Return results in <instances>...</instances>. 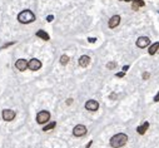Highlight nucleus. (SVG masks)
<instances>
[{"mask_svg": "<svg viewBox=\"0 0 159 148\" xmlns=\"http://www.w3.org/2000/svg\"><path fill=\"white\" fill-rule=\"evenodd\" d=\"M127 142H128V136L124 133H118L115 136L112 137L110 139V146L113 148H120L123 146H125Z\"/></svg>", "mask_w": 159, "mask_h": 148, "instance_id": "f257e3e1", "label": "nucleus"}, {"mask_svg": "<svg viewBox=\"0 0 159 148\" xmlns=\"http://www.w3.org/2000/svg\"><path fill=\"white\" fill-rule=\"evenodd\" d=\"M18 20L23 24H29V23H33V21L35 20V15H34L33 11H30V10H23L21 13H19Z\"/></svg>", "mask_w": 159, "mask_h": 148, "instance_id": "f03ea898", "label": "nucleus"}, {"mask_svg": "<svg viewBox=\"0 0 159 148\" xmlns=\"http://www.w3.org/2000/svg\"><path fill=\"white\" fill-rule=\"evenodd\" d=\"M50 119V113L48 111H41L36 114V122L39 124H44V123H48Z\"/></svg>", "mask_w": 159, "mask_h": 148, "instance_id": "7ed1b4c3", "label": "nucleus"}, {"mask_svg": "<svg viewBox=\"0 0 159 148\" xmlns=\"http://www.w3.org/2000/svg\"><path fill=\"white\" fill-rule=\"evenodd\" d=\"M73 134H74L75 137H81L84 136V134H87V127L83 124H78L74 127V129H73Z\"/></svg>", "mask_w": 159, "mask_h": 148, "instance_id": "20e7f679", "label": "nucleus"}, {"mask_svg": "<svg viewBox=\"0 0 159 148\" xmlns=\"http://www.w3.org/2000/svg\"><path fill=\"white\" fill-rule=\"evenodd\" d=\"M41 65H43L41 62L36 58H33L31 60L28 62V68H29L30 70H39V69L41 68Z\"/></svg>", "mask_w": 159, "mask_h": 148, "instance_id": "39448f33", "label": "nucleus"}, {"mask_svg": "<svg viewBox=\"0 0 159 148\" xmlns=\"http://www.w3.org/2000/svg\"><path fill=\"white\" fill-rule=\"evenodd\" d=\"M1 115H3V119H4V121L11 122L13 119L15 118V112L11 111V109H4L1 113Z\"/></svg>", "mask_w": 159, "mask_h": 148, "instance_id": "423d86ee", "label": "nucleus"}, {"mask_svg": "<svg viewBox=\"0 0 159 148\" xmlns=\"http://www.w3.org/2000/svg\"><path fill=\"white\" fill-rule=\"evenodd\" d=\"M98 108H99V103L94 99H90L85 103V109H88V111H90V112L98 111Z\"/></svg>", "mask_w": 159, "mask_h": 148, "instance_id": "0eeeda50", "label": "nucleus"}, {"mask_svg": "<svg viewBox=\"0 0 159 148\" xmlns=\"http://www.w3.org/2000/svg\"><path fill=\"white\" fill-rule=\"evenodd\" d=\"M149 44H150V39L148 37H140L136 40V46L138 48H147Z\"/></svg>", "mask_w": 159, "mask_h": 148, "instance_id": "6e6552de", "label": "nucleus"}, {"mask_svg": "<svg viewBox=\"0 0 159 148\" xmlns=\"http://www.w3.org/2000/svg\"><path fill=\"white\" fill-rule=\"evenodd\" d=\"M119 24H120V17H119V15H114V17H112V18H110V20H109V23H108V25H109L110 29L117 28Z\"/></svg>", "mask_w": 159, "mask_h": 148, "instance_id": "1a4fd4ad", "label": "nucleus"}, {"mask_svg": "<svg viewBox=\"0 0 159 148\" xmlns=\"http://www.w3.org/2000/svg\"><path fill=\"white\" fill-rule=\"evenodd\" d=\"M15 67H17L18 70L23 72L28 68V60H25V59H18L17 63H15Z\"/></svg>", "mask_w": 159, "mask_h": 148, "instance_id": "9d476101", "label": "nucleus"}, {"mask_svg": "<svg viewBox=\"0 0 159 148\" xmlns=\"http://www.w3.org/2000/svg\"><path fill=\"white\" fill-rule=\"evenodd\" d=\"M89 63H90V56H88V55H81L80 58H79V65L80 67H88L89 65Z\"/></svg>", "mask_w": 159, "mask_h": 148, "instance_id": "9b49d317", "label": "nucleus"}, {"mask_svg": "<svg viewBox=\"0 0 159 148\" xmlns=\"http://www.w3.org/2000/svg\"><path fill=\"white\" fill-rule=\"evenodd\" d=\"M148 128H149V123L148 122H144L142 125H139V127L136 128V132H138L139 134H144L145 132L148 131Z\"/></svg>", "mask_w": 159, "mask_h": 148, "instance_id": "f8f14e48", "label": "nucleus"}, {"mask_svg": "<svg viewBox=\"0 0 159 148\" xmlns=\"http://www.w3.org/2000/svg\"><path fill=\"white\" fill-rule=\"evenodd\" d=\"M36 37H38V38H41L43 40H49V39H50L49 34H48L46 31H44V30H38V31H36Z\"/></svg>", "mask_w": 159, "mask_h": 148, "instance_id": "ddd939ff", "label": "nucleus"}, {"mask_svg": "<svg viewBox=\"0 0 159 148\" xmlns=\"http://www.w3.org/2000/svg\"><path fill=\"white\" fill-rule=\"evenodd\" d=\"M159 49V42H157V43H154L153 45H150V48H149V54L150 55H154L155 53H157V50Z\"/></svg>", "mask_w": 159, "mask_h": 148, "instance_id": "4468645a", "label": "nucleus"}, {"mask_svg": "<svg viewBox=\"0 0 159 148\" xmlns=\"http://www.w3.org/2000/svg\"><path fill=\"white\" fill-rule=\"evenodd\" d=\"M55 125H56V123H55V122H50L49 124H46L45 127H43V131H44V132H48V131H52L53 128H55Z\"/></svg>", "mask_w": 159, "mask_h": 148, "instance_id": "2eb2a0df", "label": "nucleus"}, {"mask_svg": "<svg viewBox=\"0 0 159 148\" xmlns=\"http://www.w3.org/2000/svg\"><path fill=\"white\" fill-rule=\"evenodd\" d=\"M68 62H69V56L68 55H62L60 56V63H62L63 65H65V64H68Z\"/></svg>", "mask_w": 159, "mask_h": 148, "instance_id": "dca6fc26", "label": "nucleus"}, {"mask_svg": "<svg viewBox=\"0 0 159 148\" xmlns=\"http://www.w3.org/2000/svg\"><path fill=\"white\" fill-rule=\"evenodd\" d=\"M115 67H117V63L115 62H110V63H108V64H107L108 69H114Z\"/></svg>", "mask_w": 159, "mask_h": 148, "instance_id": "f3484780", "label": "nucleus"}, {"mask_svg": "<svg viewBox=\"0 0 159 148\" xmlns=\"http://www.w3.org/2000/svg\"><path fill=\"white\" fill-rule=\"evenodd\" d=\"M124 75H125V72H119V73H117V74H115V77H118V78H123Z\"/></svg>", "mask_w": 159, "mask_h": 148, "instance_id": "a211bd4d", "label": "nucleus"}, {"mask_svg": "<svg viewBox=\"0 0 159 148\" xmlns=\"http://www.w3.org/2000/svg\"><path fill=\"white\" fill-rule=\"evenodd\" d=\"M149 77H150V74H149L148 72H145V73H143V79H144V80H147Z\"/></svg>", "mask_w": 159, "mask_h": 148, "instance_id": "6ab92c4d", "label": "nucleus"}, {"mask_svg": "<svg viewBox=\"0 0 159 148\" xmlns=\"http://www.w3.org/2000/svg\"><path fill=\"white\" fill-rule=\"evenodd\" d=\"M46 20H48V21H49V23H50V21H53V20H54V17H53V15H48Z\"/></svg>", "mask_w": 159, "mask_h": 148, "instance_id": "aec40b11", "label": "nucleus"}, {"mask_svg": "<svg viewBox=\"0 0 159 148\" xmlns=\"http://www.w3.org/2000/svg\"><path fill=\"white\" fill-rule=\"evenodd\" d=\"M95 40H97L95 38H88V42L89 43H95Z\"/></svg>", "mask_w": 159, "mask_h": 148, "instance_id": "412c9836", "label": "nucleus"}, {"mask_svg": "<svg viewBox=\"0 0 159 148\" xmlns=\"http://www.w3.org/2000/svg\"><path fill=\"white\" fill-rule=\"evenodd\" d=\"M13 44H14V42H10V43H8V44H5V45H4V46H3V48H1V49H5V48H6V46H9V45H13Z\"/></svg>", "mask_w": 159, "mask_h": 148, "instance_id": "4be33fe9", "label": "nucleus"}, {"mask_svg": "<svg viewBox=\"0 0 159 148\" xmlns=\"http://www.w3.org/2000/svg\"><path fill=\"white\" fill-rule=\"evenodd\" d=\"M72 103H73V99H72V98H69V99H66V104H68V106H70V104H72Z\"/></svg>", "mask_w": 159, "mask_h": 148, "instance_id": "5701e85b", "label": "nucleus"}, {"mask_svg": "<svg viewBox=\"0 0 159 148\" xmlns=\"http://www.w3.org/2000/svg\"><path fill=\"white\" fill-rule=\"evenodd\" d=\"M154 102H159V92L157 93V96L154 97Z\"/></svg>", "mask_w": 159, "mask_h": 148, "instance_id": "b1692460", "label": "nucleus"}, {"mask_svg": "<svg viewBox=\"0 0 159 148\" xmlns=\"http://www.w3.org/2000/svg\"><path fill=\"white\" fill-rule=\"evenodd\" d=\"M128 69H129V65H124V67H123V72H127Z\"/></svg>", "mask_w": 159, "mask_h": 148, "instance_id": "393cba45", "label": "nucleus"}, {"mask_svg": "<svg viewBox=\"0 0 159 148\" xmlns=\"http://www.w3.org/2000/svg\"><path fill=\"white\" fill-rule=\"evenodd\" d=\"M91 144H93V141H90V142H89V143L87 144V147H85V148H89V147L91 146Z\"/></svg>", "mask_w": 159, "mask_h": 148, "instance_id": "a878e982", "label": "nucleus"}, {"mask_svg": "<svg viewBox=\"0 0 159 148\" xmlns=\"http://www.w3.org/2000/svg\"><path fill=\"white\" fill-rule=\"evenodd\" d=\"M124 1H132V0H124Z\"/></svg>", "mask_w": 159, "mask_h": 148, "instance_id": "bb28decb", "label": "nucleus"}]
</instances>
